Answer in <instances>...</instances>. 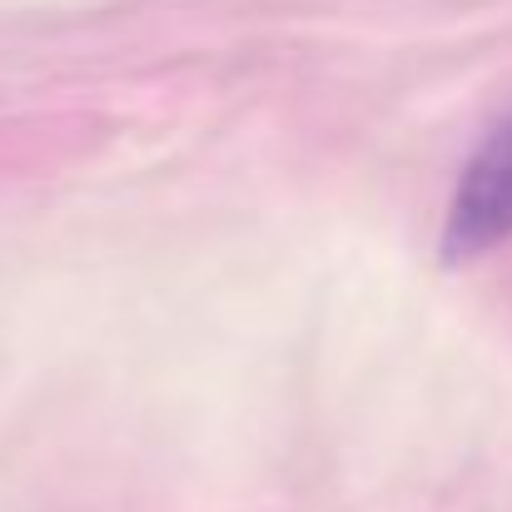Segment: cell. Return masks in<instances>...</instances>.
Wrapping results in <instances>:
<instances>
[{
	"label": "cell",
	"mask_w": 512,
	"mask_h": 512,
	"mask_svg": "<svg viewBox=\"0 0 512 512\" xmlns=\"http://www.w3.org/2000/svg\"><path fill=\"white\" fill-rule=\"evenodd\" d=\"M512 239V120L498 125L473 160L463 165V179L448 204L443 254L448 259H478Z\"/></svg>",
	"instance_id": "6da1fadb"
}]
</instances>
